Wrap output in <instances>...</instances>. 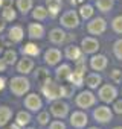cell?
I'll return each mask as SVG.
<instances>
[{
    "mask_svg": "<svg viewBox=\"0 0 122 129\" xmlns=\"http://www.w3.org/2000/svg\"><path fill=\"white\" fill-rule=\"evenodd\" d=\"M0 52H2V46H0Z\"/></svg>",
    "mask_w": 122,
    "mask_h": 129,
    "instance_id": "681fc988",
    "label": "cell"
},
{
    "mask_svg": "<svg viewBox=\"0 0 122 129\" xmlns=\"http://www.w3.org/2000/svg\"><path fill=\"white\" fill-rule=\"evenodd\" d=\"M78 14H79V17H81L83 20H90V18H93L95 11H93V6L87 3V5H81V6H79Z\"/></svg>",
    "mask_w": 122,
    "mask_h": 129,
    "instance_id": "484cf974",
    "label": "cell"
},
{
    "mask_svg": "<svg viewBox=\"0 0 122 129\" xmlns=\"http://www.w3.org/2000/svg\"><path fill=\"white\" fill-rule=\"evenodd\" d=\"M6 69H8V64H6V61H5L3 58H0V73L6 72Z\"/></svg>",
    "mask_w": 122,
    "mask_h": 129,
    "instance_id": "60d3db41",
    "label": "cell"
},
{
    "mask_svg": "<svg viewBox=\"0 0 122 129\" xmlns=\"http://www.w3.org/2000/svg\"><path fill=\"white\" fill-rule=\"evenodd\" d=\"M25 129H34V127H25Z\"/></svg>",
    "mask_w": 122,
    "mask_h": 129,
    "instance_id": "c3c4849f",
    "label": "cell"
},
{
    "mask_svg": "<svg viewBox=\"0 0 122 129\" xmlns=\"http://www.w3.org/2000/svg\"><path fill=\"white\" fill-rule=\"evenodd\" d=\"M25 108L31 112H38L43 108V100L37 93H29L25 97Z\"/></svg>",
    "mask_w": 122,
    "mask_h": 129,
    "instance_id": "ba28073f",
    "label": "cell"
},
{
    "mask_svg": "<svg viewBox=\"0 0 122 129\" xmlns=\"http://www.w3.org/2000/svg\"><path fill=\"white\" fill-rule=\"evenodd\" d=\"M79 21H81V17L78 14V11L75 9H70V11H66L59 18V23L63 27L66 29H76L79 26Z\"/></svg>",
    "mask_w": 122,
    "mask_h": 129,
    "instance_id": "3957f363",
    "label": "cell"
},
{
    "mask_svg": "<svg viewBox=\"0 0 122 129\" xmlns=\"http://www.w3.org/2000/svg\"><path fill=\"white\" fill-rule=\"evenodd\" d=\"M8 38H9V41H12V43H22L23 38H25V30H23V27L18 26V24L11 26L9 30H8Z\"/></svg>",
    "mask_w": 122,
    "mask_h": 129,
    "instance_id": "e0dca14e",
    "label": "cell"
},
{
    "mask_svg": "<svg viewBox=\"0 0 122 129\" xmlns=\"http://www.w3.org/2000/svg\"><path fill=\"white\" fill-rule=\"evenodd\" d=\"M64 56H66L69 61H73V62H75L76 59H79V58L83 56V50H81V47H78V46H75V44H70V46L66 47Z\"/></svg>",
    "mask_w": 122,
    "mask_h": 129,
    "instance_id": "d6986e66",
    "label": "cell"
},
{
    "mask_svg": "<svg viewBox=\"0 0 122 129\" xmlns=\"http://www.w3.org/2000/svg\"><path fill=\"white\" fill-rule=\"evenodd\" d=\"M111 29L116 32V34H122V15H117L113 18L111 21Z\"/></svg>",
    "mask_w": 122,
    "mask_h": 129,
    "instance_id": "d6a6232c",
    "label": "cell"
},
{
    "mask_svg": "<svg viewBox=\"0 0 122 129\" xmlns=\"http://www.w3.org/2000/svg\"><path fill=\"white\" fill-rule=\"evenodd\" d=\"M37 120H38V123H40L41 126H44V124H47V123H49L50 115H49V112H47V111H41V112L37 115Z\"/></svg>",
    "mask_w": 122,
    "mask_h": 129,
    "instance_id": "d590c367",
    "label": "cell"
},
{
    "mask_svg": "<svg viewBox=\"0 0 122 129\" xmlns=\"http://www.w3.org/2000/svg\"><path fill=\"white\" fill-rule=\"evenodd\" d=\"M31 120H32V117H31L29 111H20V112H17V115H15V123L20 124L22 127L28 126V124L31 123Z\"/></svg>",
    "mask_w": 122,
    "mask_h": 129,
    "instance_id": "d4e9b609",
    "label": "cell"
},
{
    "mask_svg": "<svg viewBox=\"0 0 122 129\" xmlns=\"http://www.w3.org/2000/svg\"><path fill=\"white\" fill-rule=\"evenodd\" d=\"M22 53H23L25 56L37 58V56L41 53V50H40V47H38L35 43H26V44L23 46V49H22Z\"/></svg>",
    "mask_w": 122,
    "mask_h": 129,
    "instance_id": "7402d4cb",
    "label": "cell"
},
{
    "mask_svg": "<svg viewBox=\"0 0 122 129\" xmlns=\"http://www.w3.org/2000/svg\"><path fill=\"white\" fill-rule=\"evenodd\" d=\"M3 59L6 61L8 66H14V64L17 62V52L12 50V49H8L5 52V55H3Z\"/></svg>",
    "mask_w": 122,
    "mask_h": 129,
    "instance_id": "4dcf8cb0",
    "label": "cell"
},
{
    "mask_svg": "<svg viewBox=\"0 0 122 129\" xmlns=\"http://www.w3.org/2000/svg\"><path fill=\"white\" fill-rule=\"evenodd\" d=\"M81 50L86 55H95L99 50V41L93 37H84L81 40Z\"/></svg>",
    "mask_w": 122,
    "mask_h": 129,
    "instance_id": "30bf717a",
    "label": "cell"
},
{
    "mask_svg": "<svg viewBox=\"0 0 122 129\" xmlns=\"http://www.w3.org/2000/svg\"><path fill=\"white\" fill-rule=\"evenodd\" d=\"M110 79H111L114 84H119V82H122V70H119V69H114V70H111V73H110Z\"/></svg>",
    "mask_w": 122,
    "mask_h": 129,
    "instance_id": "8d00e7d4",
    "label": "cell"
},
{
    "mask_svg": "<svg viewBox=\"0 0 122 129\" xmlns=\"http://www.w3.org/2000/svg\"><path fill=\"white\" fill-rule=\"evenodd\" d=\"M5 87H6V79L0 76V91H2V90H3Z\"/></svg>",
    "mask_w": 122,
    "mask_h": 129,
    "instance_id": "7bdbcfd3",
    "label": "cell"
},
{
    "mask_svg": "<svg viewBox=\"0 0 122 129\" xmlns=\"http://www.w3.org/2000/svg\"><path fill=\"white\" fill-rule=\"evenodd\" d=\"M11 118H12V109L6 105L0 106V127H5Z\"/></svg>",
    "mask_w": 122,
    "mask_h": 129,
    "instance_id": "603a6c76",
    "label": "cell"
},
{
    "mask_svg": "<svg viewBox=\"0 0 122 129\" xmlns=\"http://www.w3.org/2000/svg\"><path fill=\"white\" fill-rule=\"evenodd\" d=\"M63 8V0H46V9L50 17H56Z\"/></svg>",
    "mask_w": 122,
    "mask_h": 129,
    "instance_id": "ffe728a7",
    "label": "cell"
},
{
    "mask_svg": "<svg viewBox=\"0 0 122 129\" xmlns=\"http://www.w3.org/2000/svg\"><path fill=\"white\" fill-rule=\"evenodd\" d=\"M47 15H49V12H47L46 6H37V8H34V11H32V18L37 20V21L46 20Z\"/></svg>",
    "mask_w": 122,
    "mask_h": 129,
    "instance_id": "4316f807",
    "label": "cell"
},
{
    "mask_svg": "<svg viewBox=\"0 0 122 129\" xmlns=\"http://www.w3.org/2000/svg\"><path fill=\"white\" fill-rule=\"evenodd\" d=\"M72 87H73V85H72ZM72 87L59 85V99H61V97H70V96H72Z\"/></svg>",
    "mask_w": 122,
    "mask_h": 129,
    "instance_id": "74e56055",
    "label": "cell"
},
{
    "mask_svg": "<svg viewBox=\"0 0 122 129\" xmlns=\"http://www.w3.org/2000/svg\"><path fill=\"white\" fill-rule=\"evenodd\" d=\"M75 72L83 73V75H86V72H87V66H86V61L83 59V56L75 61Z\"/></svg>",
    "mask_w": 122,
    "mask_h": 129,
    "instance_id": "836d02e7",
    "label": "cell"
},
{
    "mask_svg": "<svg viewBox=\"0 0 122 129\" xmlns=\"http://www.w3.org/2000/svg\"><path fill=\"white\" fill-rule=\"evenodd\" d=\"M20 127H22V126H20V124H17L15 121H14L12 124H9V129H20Z\"/></svg>",
    "mask_w": 122,
    "mask_h": 129,
    "instance_id": "ee69618b",
    "label": "cell"
},
{
    "mask_svg": "<svg viewBox=\"0 0 122 129\" xmlns=\"http://www.w3.org/2000/svg\"><path fill=\"white\" fill-rule=\"evenodd\" d=\"M15 6L23 15H26L34 8V0H15Z\"/></svg>",
    "mask_w": 122,
    "mask_h": 129,
    "instance_id": "cb8c5ba5",
    "label": "cell"
},
{
    "mask_svg": "<svg viewBox=\"0 0 122 129\" xmlns=\"http://www.w3.org/2000/svg\"><path fill=\"white\" fill-rule=\"evenodd\" d=\"M113 112L122 114V100H114L113 102Z\"/></svg>",
    "mask_w": 122,
    "mask_h": 129,
    "instance_id": "ab89813d",
    "label": "cell"
},
{
    "mask_svg": "<svg viewBox=\"0 0 122 129\" xmlns=\"http://www.w3.org/2000/svg\"><path fill=\"white\" fill-rule=\"evenodd\" d=\"M89 129H99V127H95V126H92V127H89Z\"/></svg>",
    "mask_w": 122,
    "mask_h": 129,
    "instance_id": "7dc6e473",
    "label": "cell"
},
{
    "mask_svg": "<svg viewBox=\"0 0 122 129\" xmlns=\"http://www.w3.org/2000/svg\"><path fill=\"white\" fill-rule=\"evenodd\" d=\"M75 103H76V106L81 108V109L92 108V106L96 103V96H95L90 90H84V91H81V93L76 96Z\"/></svg>",
    "mask_w": 122,
    "mask_h": 129,
    "instance_id": "277c9868",
    "label": "cell"
},
{
    "mask_svg": "<svg viewBox=\"0 0 122 129\" xmlns=\"http://www.w3.org/2000/svg\"><path fill=\"white\" fill-rule=\"evenodd\" d=\"M93 117H95V120H96L98 123L105 124V123L111 121V118H113V109H110V108L105 106V105H101V106L95 108Z\"/></svg>",
    "mask_w": 122,
    "mask_h": 129,
    "instance_id": "9c48e42d",
    "label": "cell"
},
{
    "mask_svg": "<svg viewBox=\"0 0 122 129\" xmlns=\"http://www.w3.org/2000/svg\"><path fill=\"white\" fill-rule=\"evenodd\" d=\"M87 123H89V117L84 111H73L70 114V124L75 129H83L87 126Z\"/></svg>",
    "mask_w": 122,
    "mask_h": 129,
    "instance_id": "7c38bea8",
    "label": "cell"
},
{
    "mask_svg": "<svg viewBox=\"0 0 122 129\" xmlns=\"http://www.w3.org/2000/svg\"><path fill=\"white\" fill-rule=\"evenodd\" d=\"M72 67L69 66V64H61V66L56 67L55 70V78L58 82H69V78L72 75Z\"/></svg>",
    "mask_w": 122,
    "mask_h": 129,
    "instance_id": "9a60e30c",
    "label": "cell"
},
{
    "mask_svg": "<svg viewBox=\"0 0 122 129\" xmlns=\"http://www.w3.org/2000/svg\"><path fill=\"white\" fill-rule=\"evenodd\" d=\"M113 53H114V56H116L119 61H122V38L117 40V41L113 44Z\"/></svg>",
    "mask_w": 122,
    "mask_h": 129,
    "instance_id": "e575fe53",
    "label": "cell"
},
{
    "mask_svg": "<svg viewBox=\"0 0 122 129\" xmlns=\"http://www.w3.org/2000/svg\"><path fill=\"white\" fill-rule=\"evenodd\" d=\"M49 41L52 44H63L66 41V32L61 27H55L49 32Z\"/></svg>",
    "mask_w": 122,
    "mask_h": 129,
    "instance_id": "ac0fdd59",
    "label": "cell"
},
{
    "mask_svg": "<svg viewBox=\"0 0 122 129\" xmlns=\"http://www.w3.org/2000/svg\"><path fill=\"white\" fill-rule=\"evenodd\" d=\"M107 66H108V59H107L105 55H96V53L92 55V58H90V69L93 72H102V70L107 69Z\"/></svg>",
    "mask_w": 122,
    "mask_h": 129,
    "instance_id": "4fadbf2b",
    "label": "cell"
},
{
    "mask_svg": "<svg viewBox=\"0 0 122 129\" xmlns=\"http://www.w3.org/2000/svg\"><path fill=\"white\" fill-rule=\"evenodd\" d=\"M3 2H5V0H0V6H3Z\"/></svg>",
    "mask_w": 122,
    "mask_h": 129,
    "instance_id": "f6af8a7d",
    "label": "cell"
},
{
    "mask_svg": "<svg viewBox=\"0 0 122 129\" xmlns=\"http://www.w3.org/2000/svg\"><path fill=\"white\" fill-rule=\"evenodd\" d=\"M49 129H66V124L61 120H53V121H50Z\"/></svg>",
    "mask_w": 122,
    "mask_h": 129,
    "instance_id": "f35d334b",
    "label": "cell"
},
{
    "mask_svg": "<svg viewBox=\"0 0 122 129\" xmlns=\"http://www.w3.org/2000/svg\"><path fill=\"white\" fill-rule=\"evenodd\" d=\"M113 129H122V126H116V127H113Z\"/></svg>",
    "mask_w": 122,
    "mask_h": 129,
    "instance_id": "bcb514c9",
    "label": "cell"
},
{
    "mask_svg": "<svg viewBox=\"0 0 122 129\" xmlns=\"http://www.w3.org/2000/svg\"><path fill=\"white\" fill-rule=\"evenodd\" d=\"M61 58H63V55H61V52L55 47H50L44 52V62H46V66L49 67H55L58 66V64L61 62Z\"/></svg>",
    "mask_w": 122,
    "mask_h": 129,
    "instance_id": "8fae6325",
    "label": "cell"
},
{
    "mask_svg": "<svg viewBox=\"0 0 122 129\" xmlns=\"http://www.w3.org/2000/svg\"><path fill=\"white\" fill-rule=\"evenodd\" d=\"M34 59L31 56H23L20 61H17V72L20 75H29L34 70Z\"/></svg>",
    "mask_w": 122,
    "mask_h": 129,
    "instance_id": "5bb4252c",
    "label": "cell"
},
{
    "mask_svg": "<svg viewBox=\"0 0 122 129\" xmlns=\"http://www.w3.org/2000/svg\"><path fill=\"white\" fill-rule=\"evenodd\" d=\"M50 114L56 118H66L69 115V105L61 99H56L50 105Z\"/></svg>",
    "mask_w": 122,
    "mask_h": 129,
    "instance_id": "52a82bcc",
    "label": "cell"
},
{
    "mask_svg": "<svg viewBox=\"0 0 122 129\" xmlns=\"http://www.w3.org/2000/svg\"><path fill=\"white\" fill-rule=\"evenodd\" d=\"M28 35L32 40H41V38H44V35H46L44 26L40 24V23H31L28 26Z\"/></svg>",
    "mask_w": 122,
    "mask_h": 129,
    "instance_id": "2e32d148",
    "label": "cell"
},
{
    "mask_svg": "<svg viewBox=\"0 0 122 129\" xmlns=\"http://www.w3.org/2000/svg\"><path fill=\"white\" fill-rule=\"evenodd\" d=\"M41 93L47 100L53 102L59 99V85L55 81H52L50 78H47L44 82H41Z\"/></svg>",
    "mask_w": 122,
    "mask_h": 129,
    "instance_id": "7a4b0ae2",
    "label": "cell"
},
{
    "mask_svg": "<svg viewBox=\"0 0 122 129\" xmlns=\"http://www.w3.org/2000/svg\"><path fill=\"white\" fill-rule=\"evenodd\" d=\"M105 30H107V21L102 17L90 18V21L87 23V32L90 35H102Z\"/></svg>",
    "mask_w": 122,
    "mask_h": 129,
    "instance_id": "5b68a950",
    "label": "cell"
},
{
    "mask_svg": "<svg viewBox=\"0 0 122 129\" xmlns=\"http://www.w3.org/2000/svg\"><path fill=\"white\" fill-rule=\"evenodd\" d=\"M69 82H70L73 87H83V85H84V75L73 70L72 75H70V78H69Z\"/></svg>",
    "mask_w": 122,
    "mask_h": 129,
    "instance_id": "f546056e",
    "label": "cell"
},
{
    "mask_svg": "<svg viewBox=\"0 0 122 129\" xmlns=\"http://www.w3.org/2000/svg\"><path fill=\"white\" fill-rule=\"evenodd\" d=\"M2 17H3L6 21H14V20L17 18V12H15V9L12 8V5L3 6V9H2Z\"/></svg>",
    "mask_w": 122,
    "mask_h": 129,
    "instance_id": "f1b7e54d",
    "label": "cell"
},
{
    "mask_svg": "<svg viewBox=\"0 0 122 129\" xmlns=\"http://www.w3.org/2000/svg\"><path fill=\"white\" fill-rule=\"evenodd\" d=\"M5 29H6V20L2 17V18H0V34H2Z\"/></svg>",
    "mask_w": 122,
    "mask_h": 129,
    "instance_id": "b9f144b4",
    "label": "cell"
},
{
    "mask_svg": "<svg viewBox=\"0 0 122 129\" xmlns=\"http://www.w3.org/2000/svg\"><path fill=\"white\" fill-rule=\"evenodd\" d=\"M9 90H11V93H12L14 96H17V97L25 96V94H28L29 90H31V82H29V79L25 78V76H15V78H12L11 82H9Z\"/></svg>",
    "mask_w": 122,
    "mask_h": 129,
    "instance_id": "6da1fadb",
    "label": "cell"
},
{
    "mask_svg": "<svg viewBox=\"0 0 122 129\" xmlns=\"http://www.w3.org/2000/svg\"><path fill=\"white\" fill-rule=\"evenodd\" d=\"M98 96L104 103H113L117 97V90H116V87H113L110 84H105V85H101V88L98 91Z\"/></svg>",
    "mask_w": 122,
    "mask_h": 129,
    "instance_id": "8992f818",
    "label": "cell"
},
{
    "mask_svg": "<svg viewBox=\"0 0 122 129\" xmlns=\"http://www.w3.org/2000/svg\"><path fill=\"white\" fill-rule=\"evenodd\" d=\"M95 6H96L98 11H101V12H108V11H111L113 6H114V0H96Z\"/></svg>",
    "mask_w": 122,
    "mask_h": 129,
    "instance_id": "83f0119b",
    "label": "cell"
},
{
    "mask_svg": "<svg viewBox=\"0 0 122 129\" xmlns=\"http://www.w3.org/2000/svg\"><path fill=\"white\" fill-rule=\"evenodd\" d=\"M84 82H86V85H87L90 90H95V88H98V87L101 85L102 78H101L99 73H89V75L84 78Z\"/></svg>",
    "mask_w": 122,
    "mask_h": 129,
    "instance_id": "44dd1931",
    "label": "cell"
},
{
    "mask_svg": "<svg viewBox=\"0 0 122 129\" xmlns=\"http://www.w3.org/2000/svg\"><path fill=\"white\" fill-rule=\"evenodd\" d=\"M47 78H50V73H49V70H47V69H44V67L37 69V72H35V79H37V81L44 82Z\"/></svg>",
    "mask_w": 122,
    "mask_h": 129,
    "instance_id": "1f68e13d",
    "label": "cell"
}]
</instances>
